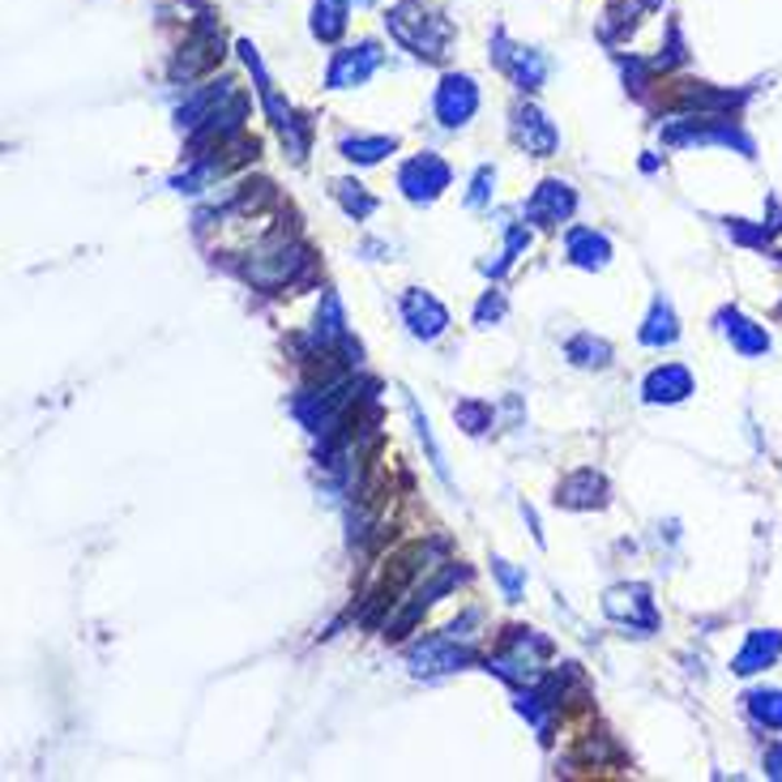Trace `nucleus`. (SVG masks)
<instances>
[{"mask_svg":"<svg viewBox=\"0 0 782 782\" xmlns=\"http://www.w3.org/2000/svg\"><path fill=\"white\" fill-rule=\"evenodd\" d=\"M496 578H501V586H505L509 599H517V590H522V573H517V569H509L505 560H496Z\"/></svg>","mask_w":782,"mask_h":782,"instance_id":"24","label":"nucleus"},{"mask_svg":"<svg viewBox=\"0 0 782 782\" xmlns=\"http://www.w3.org/2000/svg\"><path fill=\"white\" fill-rule=\"evenodd\" d=\"M517 142L526 146V155L548 158L556 150V142H560V133H556V124L539 108H522L517 112Z\"/></svg>","mask_w":782,"mask_h":782,"instance_id":"9","label":"nucleus"},{"mask_svg":"<svg viewBox=\"0 0 782 782\" xmlns=\"http://www.w3.org/2000/svg\"><path fill=\"white\" fill-rule=\"evenodd\" d=\"M338 197H343V205H347L351 214H372V197L359 193V185H351V180L338 185Z\"/></svg>","mask_w":782,"mask_h":782,"instance_id":"22","label":"nucleus"},{"mask_svg":"<svg viewBox=\"0 0 782 782\" xmlns=\"http://www.w3.org/2000/svg\"><path fill=\"white\" fill-rule=\"evenodd\" d=\"M599 492H603V479L586 470V474H578V479H569V483H565L560 501H565V505H573V509H582V505H594V501H599Z\"/></svg>","mask_w":782,"mask_h":782,"instance_id":"20","label":"nucleus"},{"mask_svg":"<svg viewBox=\"0 0 782 782\" xmlns=\"http://www.w3.org/2000/svg\"><path fill=\"white\" fill-rule=\"evenodd\" d=\"M766 770H770L774 779H782V744H770V748H766Z\"/></svg>","mask_w":782,"mask_h":782,"instance_id":"26","label":"nucleus"},{"mask_svg":"<svg viewBox=\"0 0 782 782\" xmlns=\"http://www.w3.org/2000/svg\"><path fill=\"white\" fill-rule=\"evenodd\" d=\"M402 316H406L411 334H415V338H424V343L440 338V334H445V325H449V313L432 300L428 291H406V295H402Z\"/></svg>","mask_w":782,"mask_h":782,"instance_id":"8","label":"nucleus"},{"mask_svg":"<svg viewBox=\"0 0 782 782\" xmlns=\"http://www.w3.org/2000/svg\"><path fill=\"white\" fill-rule=\"evenodd\" d=\"M347 9H351V0H316L313 31L321 40H338L347 31Z\"/></svg>","mask_w":782,"mask_h":782,"instance_id":"16","label":"nucleus"},{"mask_svg":"<svg viewBox=\"0 0 782 782\" xmlns=\"http://www.w3.org/2000/svg\"><path fill=\"white\" fill-rule=\"evenodd\" d=\"M474 108H479V90H474V81L467 74H449V78L440 81V90H436V116H440L445 129L467 124L474 116Z\"/></svg>","mask_w":782,"mask_h":782,"instance_id":"4","label":"nucleus"},{"mask_svg":"<svg viewBox=\"0 0 782 782\" xmlns=\"http://www.w3.org/2000/svg\"><path fill=\"white\" fill-rule=\"evenodd\" d=\"M569 257L578 261V266H603L607 261V239L594 232H573L569 235Z\"/></svg>","mask_w":782,"mask_h":782,"instance_id":"17","label":"nucleus"},{"mask_svg":"<svg viewBox=\"0 0 782 782\" xmlns=\"http://www.w3.org/2000/svg\"><path fill=\"white\" fill-rule=\"evenodd\" d=\"M748 710L757 723H766L770 731H782V693L779 689H757L748 693Z\"/></svg>","mask_w":782,"mask_h":782,"instance_id":"18","label":"nucleus"},{"mask_svg":"<svg viewBox=\"0 0 782 782\" xmlns=\"http://www.w3.org/2000/svg\"><path fill=\"white\" fill-rule=\"evenodd\" d=\"M381 65V47L377 43H359V47H343L329 65V86L347 90V86H364Z\"/></svg>","mask_w":782,"mask_h":782,"instance_id":"5","label":"nucleus"},{"mask_svg":"<svg viewBox=\"0 0 782 782\" xmlns=\"http://www.w3.org/2000/svg\"><path fill=\"white\" fill-rule=\"evenodd\" d=\"M458 415H462V420H467V424H470L467 432H483V424H488V415H483V411H479V406H462V411H458Z\"/></svg>","mask_w":782,"mask_h":782,"instance_id":"27","label":"nucleus"},{"mask_svg":"<svg viewBox=\"0 0 782 782\" xmlns=\"http://www.w3.org/2000/svg\"><path fill=\"white\" fill-rule=\"evenodd\" d=\"M569 210H573V193H569L565 185H556V180H548V185L535 193V201L526 205V214H530L535 223H544V227L560 223V219H569Z\"/></svg>","mask_w":782,"mask_h":782,"instance_id":"11","label":"nucleus"},{"mask_svg":"<svg viewBox=\"0 0 782 782\" xmlns=\"http://www.w3.org/2000/svg\"><path fill=\"white\" fill-rule=\"evenodd\" d=\"M684 393H693V377H689L680 364L655 368L650 381H646V398H650V402H680Z\"/></svg>","mask_w":782,"mask_h":782,"instance_id":"12","label":"nucleus"},{"mask_svg":"<svg viewBox=\"0 0 782 782\" xmlns=\"http://www.w3.org/2000/svg\"><path fill=\"white\" fill-rule=\"evenodd\" d=\"M607 616H612V621H625V625H637V628L655 625V607H650V599H646V590L641 586L612 590V594H607Z\"/></svg>","mask_w":782,"mask_h":782,"instance_id":"10","label":"nucleus"},{"mask_svg":"<svg viewBox=\"0 0 782 782\" xmlns=\"http://www.w3.org/2000/svg\"><path fill=\"white\" fill-rule=\"evenodd\" d=\"M723 329H727V338L740 347L744 355H761V351H770V338H766V329H757L748 316H740V313H727L723 316Z\"/></svg>","mask_w":782,"mask_h":782,"instance_id":"15","label":"nucleus"},{"mask_svg":"<svg viewBox=\"0 0 782 782\" xmlns=\"http://www.w3.org/2000/svg\"><path fill=\"white\" fill-rule=\"evenodd\" d=\"M462 663H467V655L454 650L449 637H436V641L420 646V650L411 655V667H415V671H454V667H462Z\"/></svg>","mask_w":782,"mask_h":782,"instance_id":"14","label":"nucleus"},{"mask_svg":"<svg viewBox=\"0 0 782 782\" xmlns=\"http://www.w3.org/2000/svg\"><path fill=\"white\" fill-rule=\"evenodd\" d=\"M641 343L646 347H667V343H675V316L667 304H655V313L646 321V329H641Z\"/></svg>","mask_w":782,"mask_h":782,"instance_id":"19","label":"nucleus"},{"mask_svg":"<svg viewBox=\"0 0 782 782\" xmlns=\"http://www.w3.org/2000/svg\"><path fill=\"white\" fill-rule=\"evenodd\" d=\"M393 150V137H347L343 142V155L355 158V163H377L381 155Z\"/></svg>","mask_w":782,"mask_h":782,"instance_id":"21","label":"nucleus"},{"mask_svg":"<svg viewBox=\"0 0 782 782\" xmlns=\"http://www.w3.org/2000/svg\"><path fill=\"white\" fill-rule=\"evenodd\" d=\"M248 257L253 261L244 266V275H248V282H257L261 291H278V287L295 282L309 270V248L295 244V239H287L282 232H275L261 248H253Z\"/></svg>","mask_w":782,"mask_h":782,"instance_id":"2","label":"nucleus"},{"mask_svg":"<svg viewBox=\"0 0 782 782\" xmlns=\"http://www.w3.org/2000/svg\"><path fill=\"white\" fill-rule=\"evenodd\" d=\"M544 655H548V641H539V637H530V633L517 628L505 646H501V655L492 659V667L513 675V680H530V675H539Z\"/></svg>","mask_w":782,"mask_h":782,"instance_id":"3","label":"nucleus"},{"mask_svg":"<svg viewBox=\"0 0 782 782\" xmlns=\"http://www.w3.org/2000/svg\"><path fill=\"white\" fill-rule=\"evenodd\" d=\"M496 65H501L522 90H535L539 81L548 78V60H544L539 52H530V47H509L505 35H496Z\"/></svg>","mask_w":782,"mask_h":782,"instance_id":"7","label":"nucleus"},{"mask_svg":"<svg viewBox=\"0 0 782 782\" xmlns=\"http://www.w3.org/2000/svg\"><path fill=\"white\" fill-rule=\"evenodd\" d=\"M569 355H582L578 364H607V347H603V343H590V338H578V343L569 347Z\"/></svg>","mask_w":782,"mask_h":782,"instance_id":"23","label":"nucleus"},{"mask_svg":"<svg viewBox=\"0 0 782 782\" xmlns=\"http://www.w3.org/2000/svg\"><path fill=\"white\" fill-rule=\"evenodd\" d=\"M488 185H492V171H488V167H483V171H479V176H474V193L467 197L470 205H483V197H488Z\"/></svg>","mask_w":782,"mask_h":782,"instance_id":"25","label":"nucleus"},{"mask_svg":"<svg viewBox=\"0 0 782 782\" xmlns=\"http://www.w3.org/2000/svg\"><path fill=\"white\" fill-rule=\"evenodd\" d=\"M386 26L402 47H411L415 56H428V60H440L449 40H454V26L436 9H428L424 0H398L386 13Z\"/></svg>","mask_w":782,"mask_h":782,"instance_id":"1","label":"nucleus"},{"mask_svg":"<svg viewBox=\"0 0 782 782\" xmlns=\"http://www.w3.org/2000/svg\"><path fill=\"white\" fill-rule=\"evenodd\" d=\"M779 655H782V633H752L748 646L736 655V671H740V675H752V671L774 663Z\"/></svg>","mask_w":782,"mask_h":782,"instance_id":"13","label":"nucleus"},{"mask_svg":"<svg viewBox=\"0 0 782 782\" xmlns=\"http://www.w3.org/2000/svg\"><path fill=\"white\" fill-rule=\"evenodd\" d=\"M398 185L406 189L411 201H432V197L449 185V167H445L436 155H420V158H411V163L402 167Z\"/></svg>","mask_w":782,"mask_h":782,"instance_id":"6","label":"nucleus"}]
</instances>
